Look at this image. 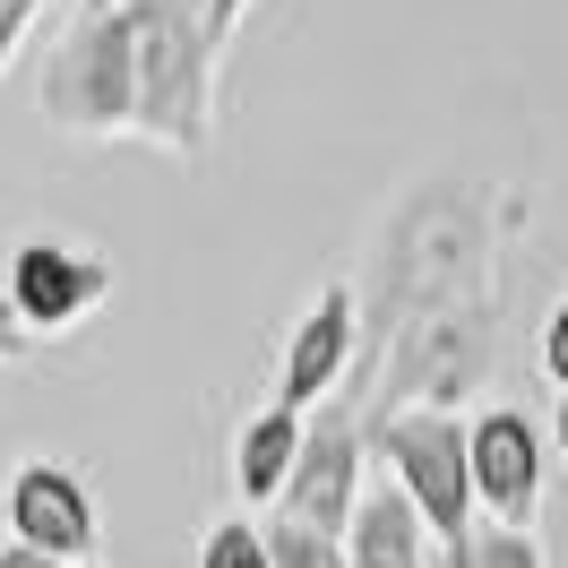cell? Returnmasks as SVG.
<instances>
[{
	"label": "cell",
	"instance_id": "6da1fadb",
	"mask_svg": "<svg viewBox=\"0 0 568 568\" xmlns=\"http://www.w3.org/2000/svg\"><path fill=\"white\" fill-rule=\"evenodd\" d=\"M517 199L439 173L388 224V293H379V354H371V414H457L499 362V224Z\"/></svg>",
	"mask_w": 568,
	"mask_h": 568
},
{
	"label": "cell",
	"instance_id": "7a4b0ae2",
	"mask_svg": "<svg viewBox=\"0 0 568 568\" xmlns=\"http://www.w3.org/2000/svg\"><path fill=\"white\" fill-rule=\"evenodd\" d=\"M43 121L70 139H139L146 70L121 0H78V18L43 52Z\"/></svg>",
	"mask_w": 568,
	"mask_h": 568
},
{
	"label": "cell",
	"instance_id": "3957f363",
	"mask_svg": "<svg viewBox=\"0 0 568 568\" xmlns=\"http://www.w3.org/2000/svg\"><path fill=\"white\" fill-rule=\"evenodd\" d=\"M371 430V457L388 465V483L414 508H423L430 542H439V560H457V551H474V423H457V414H388V423H362Z\"/></svg>",
	"mask_w": 568,
	"mask_h": 568
},
{
	"label": "cell",
	"instance_id": "277c9868",
	"mask_svg": "<svg viewBox=\"0 0 568 568\" xmlns=\"http://www.w3.org/2000/svg\"><path fill=\"white\" fill-rule=\"evenodd\" d=\"M0 284H9L27 336H70V327H87L112 302V258L87 242H61V233H27L9 250V276Z\"/></svg>",
	"mask_w": 568,
	"mask_h": 568
},
{
	"label": "cell",
	"instance_id": "5b68a950",
	"mask_svg": "<svg viewBox=\"0 0 568 568\" xmlns=\"http://www.w3.org/2000/svg\"><path fill=\"white\" fill-rule=\"evenodd\" d=\"M362 465H371V430H362L354 405H320L311 414V448H302V474H293V491H284L276 517L293 526H320V534H354L362 517Z\"/></svg>",
	"mask_w": 568,
	"mask_h": 568
},
{
	"label": "cell",
	"instance_id": "8992f818",
	"mask_svg": "<svg viewBox=\"0 0 568 568\" xmlns=\"http://www.w3.org/2000/svg\"><path fill=\"white\" fill-rule=\"evenodd\" d=\"M354 354H362V293H354V284H327L320 302L302 311L293 345H284L276 405H293V414H320V405H336V388H345Z\"/></svg>",
	"mask_w": 568,
	"mask_h": 568
},
{
	"label": "cell",
	"instance_id": "52a82bcc",
	"mask_svg": "<svg viewBox=\"0 0 568 568\" xmlns=\"http://www.w3.org/2000/svg\"><path fill=\"white\" fill-rule=\"evenodd\" d=\"M0 508H9V542H27L61 568H95V499L70 465H18Z\"/></svg>",
	"mask_w": 568,
	"mask_h": 568
},
{
	"label": "cell",
	"instance_id": "ba28073f",
	"mask_svg": "<svg viewBox=\"0 0 568 568\" xmlns=\"http://www.w3.org/2000/svg\"><path fill=\"white\" fill-rule=\"evenodd\" d=\"M474 499L491 508V526L534 534V508H542V430L517 405L474 414Z\"/></svg>",
	"mask_w": 568,
	"mask_h": 568
},
{
	"label": "cell",
	"instance_id": "9c48e42d",
	"mask_svg": "<svg viewBox=\"0 0 568 568\" xmlns=\"http://www.w3.org/2000/svg\"><path fill=\"white\" fill-rule=\"evenodd\" d=\"M302 448H311V414L258 405V414L233 430V491H242L250 508H284L293 474H302Z\"/></svg>",
	"mask_w": 568,
	"mask_h": 568
},
{
	"label": "cell",
	"instance_id": "30bf717a",
	"mask_svg": "<svg viewBox=\"0 0 568 568\" xmlns=\"http://www.w3.org/2000/svg\"><path fill=\"white\" fill-rule=\"evenodd\" d=\"M345 551H354V568H430V526H423V508L379 474L362 491V517L345 534Z\"/></svg>",
	"mask_w": 568,
	"mask_h": 568
},
{
	"label": "cell",
	"instance_id": "8fae6325",
	"mask_svg": "<svg viewBox=\"0 0 568 568\" xmlns=\"http://www.w3.org/2000/svg\"><path fill=\"white\" fill-rule=\"evenodd\" d=\"M267 551H276V568H354V551H345V534L293 526V517H276V526H267Z\"/></svg>",
	"mask_w": 568,
	"mask_h": 568
},
{
	"label": "cell",
	"instance_id": "7c38bea8",
	"mask_svg": "<svg viewBox=\"0 0 568 568\" xmlns=\"http://www.w3.org/2000/svg\"><path fill=\"white\" fill-rule=\"evenodd\" d=\"M199 568H276V551H267V526H250V517H224V526H207V542H199Z\"/></svg>",
	"mask_w": 568,
	"mask_h": 568
},
{
	"label": "cell",
	"instance_id": "4fadbf2b",
	"mask_svg": "<svg viewBox=\"0 0 568 568\" xmlns=\"http://www.w3.org/2000/svg\"><path fill=\"white\" fill-rule=\"evenodd\" d=\"M448 568H542V542L517 526H483L474 534V551H457Z\"/></svg>",
	"mask_w": 568,
	"mask_h": 568
},
{
	"label": "cell",
	"instance_id": "5bb4252c",
	"mask_svg": "<svg viewBox=\"0 0 568 568\" xmlns=\"http://www.w3.org/2000/svg\"><path fill=\"white\" fill-rule=\"evenodd\" d=\"M43 9H52V0H0V78H9V61L27 52V36H36Z\"/></svg>",
	"mask_w": 568,
	"mask_h": 568
},
{
	"label": "cell",
	"instance_id": "9a60e30c",
	"mask_svg": "<svg viewBox=\"0 0 568 568\" xmlns=\"http://www.w3.org/2000/svg\"><path fill=\"white\" fill-rule=\"evenodd\" d=\"M542 379H551V388L568 396V293H560V311H551V320H542Z\"/></svg>",
	"mask_w": 568,
	"mask_h": 568
},
{
	"label": "cell",
	"instance_id": "2e32d148",
	"mask_svg": "<svg viewBox=\"0 0 568 568\" xmlns=\"http://www.w3.org/2000/svg\"><path fill=\"white\" fill-rule=\"evenodd\" d=\"M27 354H36V336H27L18 302H9V284H0V371H9V362H27Z\"/></svg>",
	"mask_w": 568,
	"mask_h": 568
},
{
	"label": "cell",
	"instance_id": "e0dca14e",
	"mask_svg": "<svg viewBox=\"0 0 568 568\" xmlns=\"http://www.w3.org/2000/svg\"><path fill=\"white\" fill-rule=\"evenodd\" d=\"M242 18H250V0H215V9H207V36H215V52L233 43V27H242Z\"/></svg>",
	"mask_w": 568,
	"mask_h": 568
},
{
	"label": "cell",
	"instance_id": "ac0fdd59",
	"mask_svg": "<svg viewBox=\"0 0 568 568\" xmlns=\"http://www.w3.org/2000/svg\"><path fill=\"white\" fill-rule=\"evenodd\" d=\"M0 568H61V560H43V551H27V542H0Z\"/></svg>",
	"mask_w": 568,
	"mask_h": 568
},
{
	"label": "cell",
	"instance_id": "d6986e66",
	"mask_svg": "<svg viewBox=\"0 0 568 568\" xmlns=\"http://www.w3.org/2000/svg\"><path fill=\"white\" fill-rule=\"evenodd\" d=\"M551 439H560V465H568V396H560V414H551Z\"/></svg>",
	"mask_w": 568,
	"mask_h": 568
}]
</instances>
